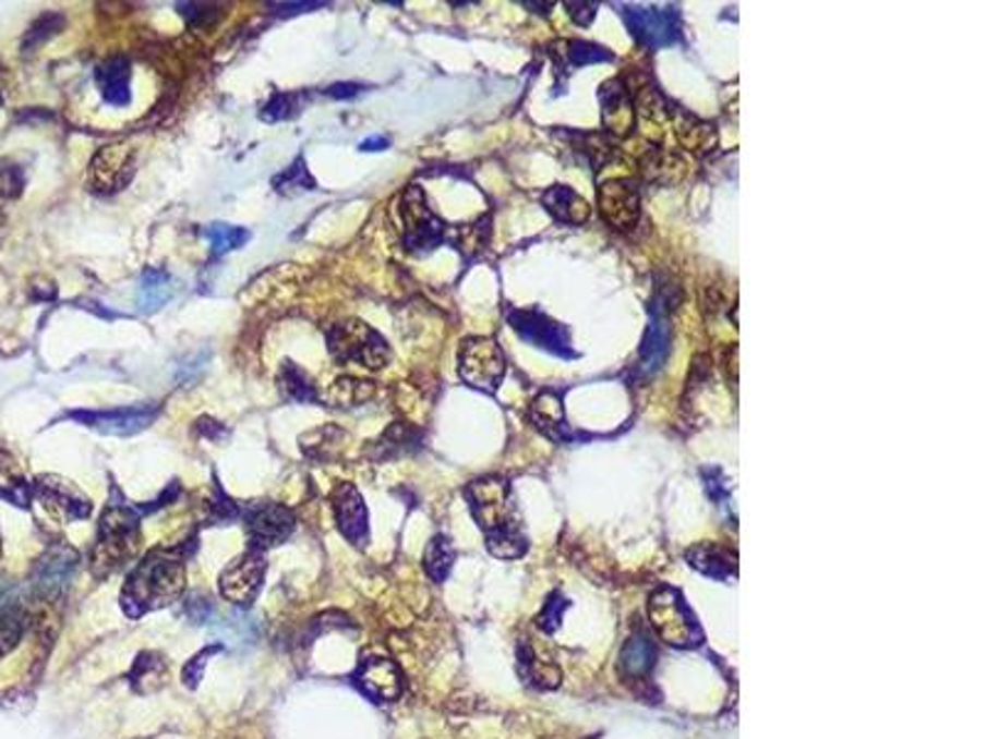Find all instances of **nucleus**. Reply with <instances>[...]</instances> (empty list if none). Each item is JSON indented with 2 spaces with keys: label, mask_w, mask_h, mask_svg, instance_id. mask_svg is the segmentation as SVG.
<instances>
[{
  "label": "nucleus",
  "mask_w": 986,
  "mask_h": 739,
  "mask_svg": "<svg viewBox=\"0 0 986 739\" xmlns=\"http://www.w3.org/2000/svg\"><path fill=\"white\" fill-rule=\"evenodd\" d=\"M508 324L520 338L526 340V343L543 348V350H548V353H553L557 358H565V360L575 358V350H573L567 330L561 324H555L553 318L540 314V311H536V308L508 311Z\"/></svg>",
  "instance_id": "8"
},
{
  "label": "nucleus",
  "mask_w": 986,
  "mask_h": 739,
  "mask_svg": "<svg viewBox=\"0 0 986 739\" xmlns=\"http://www.w3.org/2000/svg\"><path fill=\"white\" fill-rule=\"evenodd\" d=\"M205 234H207V240H211V252L215 259H220V257H225V254L240 250L244 242H250V230H244V227H237V225H225V222L211 225L205 230Z\"/></svg>",
  "instance_id": "31"
},
{
  "label": "nucleus",
  "mask_w": 986,
  "mask_h": 739,
  "mask_svg": "<svg viewBox=\"0 0 986 739\" xmlns=\"http://www.w3.org/2000/svg\"><path fill=\"white\" fill-rule=\"evenodd\" d=\"M624 21H627L629 33L637 37L641 45L659 50L678 43L681 25L678 13L671 8H644V5H624Z\"/></svg>",
  "instance_id": "10"
},
{
  "label": "nucleus",
  "mask_w": 986,
  "mask_h": 739,
  "mask_svg": "<svg viewBox=\"0 0 986 739\" xmlns=\"http://www.w3.org/2000/svg\"><path fill=\"white\" fill-rule=\"evenodd\" d=\"M139 508L127 500H111L99 520V537L92 549V567L97 574L117 572L134 557L139 547Z\"/></svg>",
  "instance_id": "3"
},
{
  "label": "nucleus",
  "mask_w": 986,
  "mask_h": 739,
  "mask_svg": "<svg viewBox=\"0 0 986 739\" xmlns=\"http://www.w3.org/2000/svg\"><path fill=\"white\" fill-rule=\"evenodd\" d=\"M173 296V279L170 274L160 269L144 271L139 283V311L141 314H156L158 308H164L168 299Z\"/></svg>",
  "instance_id": "27"
},
{
  "label": "nucleus",
  "mask_w": 986,
  "mask_h": 739,
  "mask_svg": "<svg viewBox=\"0 0 986 739\" xmlns=\"http://www.w3.org/2000/svg\"><path fill=\"white\" fill-rule=\"evenodd\" d=\"M400 215L405 225L402 244L414 254H426L447 242V227L430 210L420 185H410L400 197Z\"/></svg>",
  "instance_id": "6"
},
{
  "label": "nucleus",
  "mask_w": 986,
  "mask_h": 739,
  "mask_svg": "<svg viewBox=\"0 0 986 739\" xmlns=\"http://www.w3.org/2000/svg\"><path fill=\"white\" fill-rule=\"evenodd\" d=\"M553 54L557 57V62L563 68L573 70V68H585V64H594V62H610L612 52H606L604 47L585 43V40H567V43H557Z\"/></svg>",
  "instance_id": "29"
},
{
  "label": "nucleus",
  "mask_w": 986,
  "mask_h": 739,
  "mask_svg": "<svg viewBox=\"0 0 986 739\" xmlns=\"http://www.w3.org/2000/svg\"><path fill=\"white\" fill-rule=\"evenodd\" d=\"M471 516L477 518L479 528L486 533V545L491 555L501 560H516L528 549V540L516 516L514 496L506 478L486 476L473 481L467 488Z\"/></svg>",
  "instance_id": "1"
},
{
  "label": "nucleus",
  "mask_w": 986,
  "mask_h": 739,
  "mask_svg": "<svg viewBox=\"0 0 986 739\" xmlns=\"http://www.w3.org/2000/svg\"><path fill=\"white\" fill-rule=\"evenodd\" d=\"M600 99H602V117H604L606 129H610L612 134H620V136L629 134V129L634 123V111H632L629 94L624 92L622 84L616 80L606 82L600 92Z\"/></svg>",
  "instance_id": "21"
},
{
  "label": "nucleus",
  "mask_w": 986,
  "mask_h": 739,
  "mask_svg": "<svg viewBox=\"0 0 986 739\" xmlns=\"http://www.w3.org/2000/svg\"><path fill=\"white\" fill-rule=\"evenodd\" d=\"M97 87L101 92V97L111 107H127L131 101V62L129 57L117 54L109 57L107 62H101L97 68Z\"/></svg>",
  "instance_id": "18"
},
{
  "label": "nucleus",
  "mask_w": 986,
  "mask_h": 739,
  "mask_svg": "<svg viewBox=\"0 0 986 739\" xmlns=\"http://www.w3.org/2000/svg\"><path fill=\"white\" fill-rule=\"evenodd\" d=\"M64 27V17L60 13H45L37 17L31 25V31L23 37V52H35L37 47L45 45L50 37H55Z\"/></svg>",
  "instance_id": "34"
},
{
  "label": "nucleus",
  "mask_w": 986,
  "mask_h": 739,
  "mask_svg": "<svg viewBox=\"0 0 986 739\" xmlns=\"http://www.w3.org/2000/svg\"><path fill=\"white\" fill-rule=\"evenodd\" d=\"M0 498L15 506H27L33 498V486L25 478V471L8 451H0Z\"/></svg>",
  "instance_id": "26"
},
{
  "label": "nucleus",
  "mask_w": 986,
  "mask_h": 739,
  "mask_svg": "<svg viewBox=\"0 0 986 739\" xmlns=\"http://www.w3.org/2000/svg\"><path fill=\"white\" fill-rule=\"evenodd\" d=\"M272 185H274V191H277L279 195H289V197L316 191V180L311 178L303 156H299L297 160H293V163L287 170H281V173L272 180Z\"/></svg>",
  "instance_id": "30"
},
{
  "label": "nucleus",
  "mask_w": 986,
  "mask_h": 739,
  "mask_svg": "<svg viewBox=\"0 0 986 739\" xmlns=\"http://www.w3.org/2000/svg\"><path fill=\"white\" fill-rule=\"evenodd\" d=\"M215 651H217V649H205V651L201 653V656L195 658V663H193L195 668H193V670H191V668H185V683H188V686H195V683H197V678H201V670H203V666H205V658H211Z\"/></svg>",
  "instance_id": "43"
},
{
  "label": "nucleus",
  "mask_w": 986,
  "mask_h": 739,
  "mask_svg": "<svg viewBox=\"0 0 986 739\" xmlns=\"http://www.w3.org/2000/svg\"><path fill=\"white\" fill-rule=\"evenodd\" d=\"M70 420L80 422L99 434H113V437H131V434L144 432L148 424L156 422L158 404L144 402L136 407H119V410H77L68 414Z\"/></svg>",
  "instance_id": "9"
},
{
  "label": "nucleus",
  "mask_w": 986,
  "mask_h": 739,
  "mask_svg": "<svg viewBox=\"0 0 986 739\" xmlns=\"http://www.w3.org/2000/svg\"><path fill=\"white\" fill-rule=\"evenodd\" d=\"M0 178H3V193H8V195H17L21 193V187H23V173H21V168H15V166H11V168H0Z\"/></svg>",
  "instance_id": "41"
},
{
  "label": "nucleus",
  "mask_w": 986,
  "mask_h": 739,
  "mask_svg": "<svg viewBox=\"0 0 986 739\" xmlns=\"http://www.w3.org/2000/svg\"><path fill=\"white\" fill-rule=\"evenodd\" d=\"M33 493L37 504H40L55 520H60V523H72V520L87 518L92 510L89 498L84 496L74 483L60 476L37 478Z\"/></svg>",
  "instance_id": "12"
},
{
  "label": "nucleus",
  "mask_w": 986,
  "mask_h": 739,
  "mask_svg": "<svg viewBox=\"0 0 986 739\" xmlns=\"http://www.w3.org/2000/svg\"><path fill=\"white\" fill-rule=\"evenodd\" d=\"M454 557L457 555H454V547L447 537L444 535L432 537V543L426 545V553H424V567L434 582L447 580L452 572Z\"/></svg>",
  "instance_id": "32"
},
{
  "label": "nucleus",
  "mask_w": 986,
  "mask_h": 739,
  "mask_svg": "<svg viewBox=\"0 0 986 739\" xmlns=\"http://www.w3.org/2000/svg\"><path fill=\"white\" fill-rule=\"evenodd\" d=\"M565 8L577 25H590L597 11V3H567Z\"/></svg>",
  "instance_id": "42"
},
{
  "label": "nucleus",
  "mask_w": 986,
  "mask_h": 739,
  "mask_svg": "<svg viewBox=\"0 0 986 739\" xmlns=\"http://www.w3.org/2000/svg\"><path fill=\"white\" fill-rule=\"evenodd\" d=\"M459 375L473 390L496 392L506 375L504 350L493 338H469L459 350Z\"/></svg>",
  "instance_id": "7"
},
{
  "label": "nucleus",
  "mask_w": 986,
  "mask_h": 739,
  "mask_svg": "<svg viewBox=\"0 0 986 739\" xmlns=\"http://www.w3.org/2000/svg\"><path fill=\"white\" fill-rule=\"evenodd\" d=\"M328 3H324V0H303V3H272L269 8H272V13L274 15H279V17H291V15H301V13H306V11H318V8H326Z\"/></svg>",
  "instance_id": "39"
},
{
  "label": "nucleus",
  "mask_w": 986,
  "mask_h": 739,
  "mask_svg": "<svg viewBox=\"0 0 986 739\" xmlns=\"http://www.w3.org/2000/svg\"><path fill=\"white\" fill-rule=\"evenodd\" d=\"M373 395H375L373 383L356 380V377H340V380H336V385L330 387L328 400L336 407H358L365 404Z\"/></svg>",
  "instance_id": "33"
},
{
  "label": "nucleus",
  "mask_w": 986,
  "mask_h": 739,
  "mask_svg": "<svg viewBox=\"0 0 986 739\" xmlns=\"http://www.w3.org/2000/svg\"><path fill=\"white\" fill-rule=\"evenodd\" d=\"M178 13L183 15L185 21L191 23L193 27H201V25H207L211 21H215L217 8L215 5H203V3H180Z\"/></svg>",
  "instance_id": "37"
},
{
  "label": "nucleus",
  "mask_w": 986,
  "mask_h": 739,
  "mask_svg": "<svg viewBox=\"0 0 986 739\" xmlns=\"http://www.w3.org/2000/svg\"><path fill=\"white\" fill-rule=\"evenodd\" d=\"M0 225H3V210H0Z\"/></svg>",
  "instance_id": "46"
},
{
  "label": "nucleus",
  "mask_w": 986,
  "mask_h": 739,
  "mask_svg": "<svg viewBox=\"0 0 986 739\" xmlns=\"http://www.w3.org/2000/svg\"><path fill=\"white\" fill-rule=\"evenodd\" d=\"M23 633V623L15 619V616H3L0 619V656H5L17 641H21Z\"/></svg>",
  "instance_id": "38"
},
{
  "label": "nucleus",
  "mask_w": 986,
  "mask_h": 739,
  "mask_svg": "<svg viewBox=\"0 0 986 739\" xmlns=\"http://www.w3.org/2000/svg\"><path fill=\"white\" fill-rule=\"evenodd\" d=\"M390 146V141H387L385 136H373V138H365L363 144H360V150H370V154H375V150H383V148H387Z\"/></svg>",
  "instance_id": "45"
},
{
  "label": "nucleus",
  "mask_w": 986,
  "mask_h": 739,
  "mask_svg": "<svg viewBox=\"0 0 986 739\" xmlns=\"http://www.w3.org/2000/svg\"><path fill=\"white\" fill-rule=\"evenodd\" d=\"M334 513L340 533H344L350 543L358 547L368 543V508L356 486H350V483L338 486V490L334 493Z\"/></svg>",
  "instance_id": "17"
},
{
  "label": "nucleus",
  "mask_w": 986,
  "mask_h": 739,
  "mask_svg": "<svg viewBox=\"0 0 986 739\" xmlns=\"http://www.w3.org/2000/svg\"><path fill=\"white\" fill-rule=\"evenodd\" d=\"M264 577V560L257 549L246 553L227 567L220 577V592L227 602L250 604L257 596Z\"/></svg>",
  "instance_id": "15"
},
{
  "label": "nucleus",
  "mask_w": 986,
  "mask_h": 739,
  "mask_svg": "<svg viewBox=\"0 0 986 739\" xmlns=\"http://www.w3.org/2000/svg\"><path fill=\"white\" fill-rule=\"evenodd\" d=\"M545 210L563 225H582L590 217V205H587L573 187L553 185L543 193Z\"/></svg>",
  "instance_id": "22"
},
{
  "label": "nucleus",
  "mask_w": 986,
  "mask_h": 739,
  "mask_svg": "<svg viewBox=\"0 0 986 739\" xmlns=\"http://www.w3.org/2000/svg\"><path fill=\"white\" fill-rule=\"evenodd\" d=\"M277 383H279L281 395L287 397V400H291V402L306 404V402H316L318 400V390H316L314 380H311L306 370L299 367L297 363H291V360H287V363L281 365Z\"/></svg>",
  "instance_id": "28"
},
{
  "label": "nucleus",
  "mask_w": 986,
  "mask_h": 739,
  "mask_svg": "<svg viewBox=\"0 0 986 739\" xmlns=\"http://www.w3.org/2000/svg\"><path fill=\"white\" fill-rule=\"evenodd\" d=\"M246 530L257 553L281 545L293 533V513L277 504H257L246 513Z\"/></svg>",
  "instance_id": "14"
},
{
  "label": "nucleus",
  "mask_w": 986,
  "mask_h": 739,
  "mask_svg": "<svg viewBox=\"0 0 986 739\" xmlns=\"http://www.w3.org/2000/svg\"><path fill=\"white\" fill-rule=\"evenodd\" d=\"M600 210L616 230H629L639 220V195L629 180H610L600 191Z\"/></svg>",
  "instance_id": "16"
},
{
  "label": "nucleus",
  "mask_w": 986,
  "mask_h": 739,
  "mask_svg": "<svg viewBox=\"0 0 986 739\" xmlns=\"http://www.w3.org/2000/svg\"><path fill=\"white\" fill-rule=\"evenodd\" d=\"M530 420L536 422V426L543 434H548L550 439H565L567 437V426H565V410L561 402V395L557 392H540L533 404H530Z\"/></svg>",
  "instance_id": "25"
},
{
  "label": "nucleus",
  "mask_w": 986,
  "mask_h": 739,
  "mask_svg": "<svg viewBox=\"0 0 986 739\" xmlns=\"http://www.w3.org/2000/svg\"><path fill=\"white\" fill-rule=\"evenodd\" d=\"M363 92H365V84H358V82H338V84H334V87L326 89L330 99H356Z\"/></svg>",
  "instance_id": "40"
},
{
  "label": "nucleus",
  "mask_w": 986,
  "mask_h": 739,
  "mask_svg": "<svg viewBox=\"0 0 986 739\" xmlns=\"http://www.w3.org/2000/svg\"><path fill=\"white\" fill-rule=\"evenodd\" d=\"M706 476V473H704ZM706 488H708V496L713 498V500H718V506H723L725 500H728V488H725V481L723 478H708L706 476Z\"/></svg>",
  "instance_id": "44"
},
{
  "label": "nucleus",
  "mask_w": 986,
  "mask_h": 739,
  "mask_svg": "<svg viewBox=\"0 0 986 739\" xmlns=\"http://www.w3.org/2000/svg\"><path fill=\"white\" fill-rule=\"evenodd\" d=\"M653 658H657V651H653L649 633L647 631L632 633V639L624 643L620 656V668L624 673V678L629 680L647 678L653 668Z\"/></svg>",
  "instance_id": "24"
},
{
  "label": "nucleus",
  "mask_w": 986,
  "mask_h": 739,
  "mask_svg": "<svg viewBox=\"0 0 986 739\" xmlns=\"http://www.w3.org/2000/svg\"><path fill=\"white\" fill-rule=\"evenodd\" d=\"M74 562H77V553H74V549L64 545L52 547L50 553L43 557L40 567H37V586H40L45 594L60 592L62 586L70 582Z\"/></svg>",
  "instance_id": "20"
},
{
  "label": "nucleus",
  "mask_w": 986,
  "mask_h": 739,
  "mask_svg": "<svg viewBox=\"0 0 986 739\" xmlns=\"http://www.w3.org/2000/svg\"><path fill=\"white\" fill-rule=\"evenodd\" d=\"M686 560L690 567H696L700 574L710 577V580L725 582L728 577L735 574V553H730L728 547H720L718 543H698L686 553Z\"/></svg>",
  "instance_id": "19"
},
{
  "label": "nucleus",
  "mask_w": 986,
  "mask_h": 739,
  "mask_svg": "<svg viewBox=\"0 0 986 739\" xmlns=\"http://www.w3.org/2000/svg\"><path fill=\"white\" fill-rule=\"evenodd\" d=\"M326 343L336 363H358L370 370H381L390 363V348H387L385 338L358 318L336 324L328 330Z\"/></svg>",
  "instance_id": "4"
},
{
  "label": "nucleus",
  "mask_w": 986,
  "mask_h": 739,
  "mask_svg": "<svg viewBox=\"0 0 986 739\" xmlns=\"http://www.w3.org/2000/svg\"><path fill=\"white\" fill-rule=\"evenodd\" d=\"M360 686H363L370 695L381 700H393L400 695V673H397L393 661L375 658L370 661L360 670Z\"/></svg>",
  "instance_id": "23"
},
{
  "label": "nucleus",
  "mask_w": 986,
  "mask_h": 739,
  "mask_svg": "<svg viewBox=\"0 0 986 739\" xmlns=\"http://www.w3.org/2000/svg\"><path fill=\"white\" fill-rule=\"evenodd\" d=\"M134 148L129 144H111L97 150L89 163V187L94 193L111 195L123 191L134 178Z\"/></svg>",
  "instance_id": "11"
},
{
  "label": "nucleus",
  "mask_w": 986,
  "mask_h": 739,
  "mask_svg": "<svg viewBox=\"0 0 986 739\" xmlns=\"http://www.w3.org/2000/svg\"><path fill=\"white\" fill-rule=\"evenodd\" d=\"M649 616L653 629L659 631V637L678 649L698 646L704 641V633L696 623L694 611L688 609L684 596L671 586H661V590L649 599Z\"/></svg>",
  "instance_id": "5"
},
{
  "label": "nucleus",
  "mask_w": 986,
  "mask_h": 739,
  "mask_svg": "<svg viewBox=\"0 0 986 739\" xmlns=\"http://www.w3.org/2000/svg\"><path fill=\"white\" fill-rule=\"evenodd\" d=\"M306 99V94H289V92H277L274 97L264 104L262 109V121H287L299 117L301 104Z\"/></svg>",
  "instance_id": "35"
},
{
  "label": "nucleus",
  "mask_w": 986,
  "mask_h": 739,
  "mask_svg": "<svg viewBox=\"0 0 986 739\" xmlns=\"http://www.w3.org/2000/svg\"><path fill=\"white\" fill-rule=\"evenodd\" d=\"M570 609V602L565 599V596H561V594H550V599H548V604H545V609L540 611V616H538V627L543 629L545 633H555L557 629H561V623H563V614Z\"/></svg>",
  "instance_id": "36"
},
{
  "label": "nucleus",
  "mask_w": 986,
  "mask_h": 739,
  "mask_svg": "<svg viewBox=\"0 0 986 739\" xmlns=\"http://www.w3.org/2000/svg\"><path fill=\"white\" fill-rule=\"evenodd\" d=\"M649 328L647 336L641 340V353H639V370L644 375H653L661 365L666 363L669 350H671V320H669V301L661 296L651 301L649 306Z\"/></svg>",
  "instance_id": "13"
},
{
  "label": "nucleus",
  "mask_w": 986,
  "mask_h": 739,
  "mask_svg": "<svg viewBox=\"0 0 986 739\" xmlns=\"http://www.w3.org/2000/svg\"><path fill=\"white\" fill-rule=\"evenodd\" d=\"M185 586V567L178 555L151 553L144 562L131 572L123 586V602L134 606L136 611L158 609L176 602Z\"/></svg>",
  "instance_id": "2"
}]
</instances>
